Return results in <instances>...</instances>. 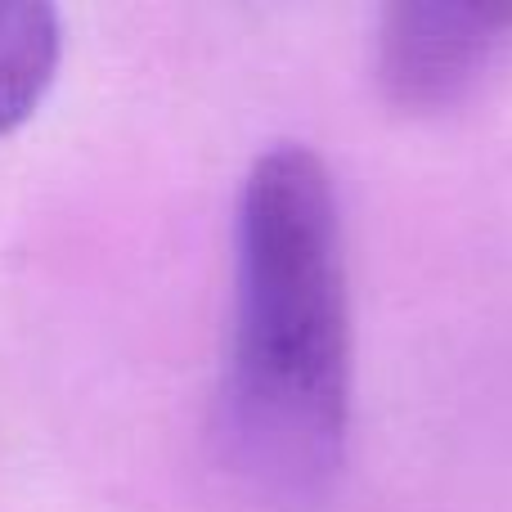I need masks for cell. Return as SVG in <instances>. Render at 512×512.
I'll return each mask as SVG.
<instances>
[{
	"mask_svg": "<svg viewBox=\"0 0 512 512\" xmlns=\"http://www.w3.org/2000/svg\"><path fill=\"white\" fill-rule=\"evenodd\" d=\"M216 436L270 508L328 499L351 436V292L333 176L306 144L252 162L234 221V319Z\"/></svg>",
	"mask_w": 512,
	"mask_h": 512,
	"instance_id": "1",
	"label": "cell"
},
{
	"mask_svg": "<svg viewBox=\"0 0 512 512\" xmlns=\"http://www.w3.org/2000/svg\"><path fill=\"white\" fill-rule=\"evenodd\" d=\"M512 50V5L400 0L373 36L382 95L405 113H441L468 99Z\"/></svg>",
	"mask_w": 512,
	"mask_h": 512,
	"instance_id": "2",
	"label": "cell"
},
{
	"mask_svg": "<svg viewBox=\"0 0 512 512\" xmlns=\"http://www.w3.org/2000/svg\"><path fill=\"white\" fill-rule=\"evenodd\" d=\"M63 59V27L50 5H0V135L41 108Z\"/></svg>",
	"mask_w": 512,
	"mask_h": 512,
	"instance_id": "3",
	"label": "cell"
}]
</instances>
